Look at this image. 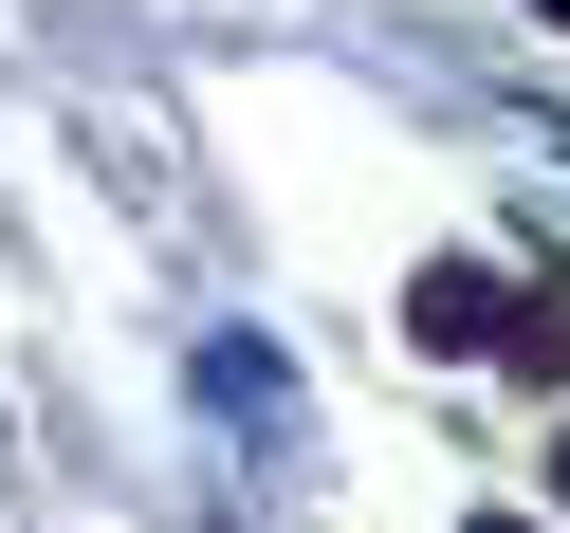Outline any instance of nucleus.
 I'll return each mask as SVG.
<instances>
[{
  "instance_id": "1",
  "label": "nucleus",
  "mask_w": 570,
  "mask_h": 533,
  "mask_svg": "<svg viewBox=\"0 0 570 533\" xmlns=\"http://www.w3.org/2000/svg\"><path fill=\"white\" fill-rule=\"evenodd\" d=\"M405 332H423V349H497V276H479V258H423V276H405Z\"/></svg>"
},
{
  "instance_id": "2",
  "label": "nucleus",
  "mask_w": 570,
  "mask_h": 533,
  "mask_svg": "<svg viewBox=\"0 0 570 533\" xmlns=\"http://www.w3.org/2000/svg\"><path fill=\"white\" fill-rule=\"evenodd\" d=\"M497 349H515L533 386H570V276H552V295H497Z\"/></svg>"
},
{
  "instance_id": "3",
  "label": "nucleus",
  "mask_w": 570,
  "mask_h": 533,
  "mask_svg": "<svg viewBox=\"0 0 570 533\" xmlns=\"http://www.w3.org/2000/svg\"><path fill=\"white\" fill-rule=\"evenodd\" d=\"M552 496H570V442H552Z\"/></svg>"
},
{
  "instance_id": "4",
  "label": "nucleus",
  "mask_w": 570,
  "mask_h": 533,
  "mask_svg": "<svg viewBox=\"0 0 570 533\" xmlns=\"http://www.w3.org/2000/svg\"><path fill=\"white\" fill-rule=\"evenodd\" d=\"M479 533H533V515H479Z\"/></svg>"
},
{
  "instance_id": "5",
  "label": "nucleus",
  "mask_w": 570,
  "mask_h": 533,
  "mask_svg": "<svg viewBox=\"0 0 570 533\" xmlns=\"http://www.w3.org/2000/svg\"><path fill=\"white\" fill-rule=\"evenodd\" d=\"M533 19H570V0H533Z\"/></svg>"
}]
</instances>
